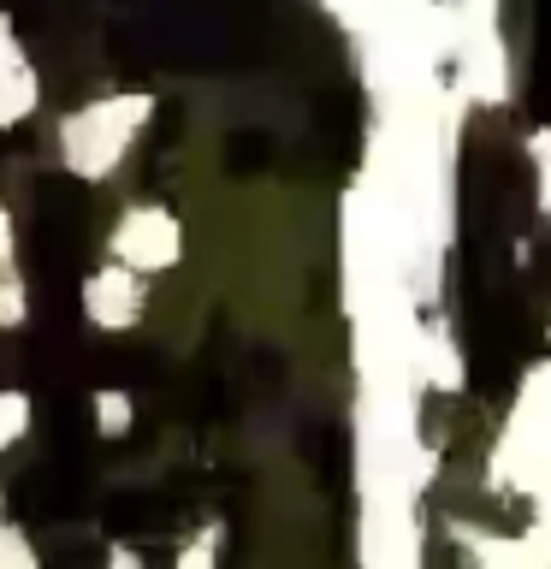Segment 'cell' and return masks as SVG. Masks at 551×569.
Here are the masks:
<instances>
[{
	"mask_svg": "<svg viewBox=\"0 0 551 569\" xmlns=\"http://www.w3.org/2000/svg\"><path fill=\"white\" fill-rule=\"evenodd\" d=\"M149 119V96H107L89 101L78 113L60 119V160L71 178L96 184V178L113 172V160L124 154V142L137 137V124Z\"/></svg>",
	"mask_w": 551,
	"mask_h": 569,
	"instance_id": "6da1fadb",
	"label": "cell"
},
{
	"mask_svg": "<svg viewBox=\"0 0 551 569\" xmlns=\"http://www.w3.org/2000/svg\"><path fill=\"white\" fill-rule=\"evenodd\" d=\"M142 315V284H137V267H96L83 279V320L101 332H119Z\"/></svg>",
	"mask_w": 551,
	"mask_h": 569,
	"instance_id": "7a4b0ae2",
	"label": "cell"
},
{
	"mask_svg": "<svg viewBox=\"0 0 551 569\" xmlns=\"http://www.w3.org/2000/svg\"><path fill=\"white\" fill-rule=\"evenodd\" d=\"M178 231H172V220L160 208H131L124 220L113 226V256L124 261V267H167L172 256H178Z\"/></svg>",
	"mask_w": 551,
	"mask_h": 569,
	"instance_id": "3957f363",
	"label": "cell"
},
{
	"mask_svg": "<svg viewBox=\"0 0 551 569\" xmlns=\"http://www.w3.org/2000/svg\"><path fill=\"white\" fill-rule=\"evenodd\" d=\"M36 101H42V78H36L30 60H18V66L0 71V131L24 124L36 113Z\"/></svg>",
	"mask_w": 551,
	"mask_h": 569,
	"instance_id": "277c9868",
	"label": "cell"
},
{
	"mask_svg": "<svg viewBox=\"0 0 551 569\" xmlns=\"http://www.w3.org/2000/svg\"><path fill=\"white\" fill-rule=\"evenodd\" d=\"M30 391H18V386H0V451H12L18 439L30 433Z\"/></svg>",
	"mask_w": 551,
	"mask_h": 569,
	"instance_id": "5b68a950",
	"label": "cell"
},
{
	"mask_svg": "<svg viewBox=\"0 0 551 569\" xmlns=\"http://www.w3.org/2000/svg\"><path fill=\"white\" fill-rule=\"evenodd\" d=\"M24 315H30V284L18 279V267H0V332L24 327Z\"/></svg>",
	"mask_w": 551,
	"mask_h": 569,
	"instance_id": "8992f818",
	"label": "cell"
},
{
	"mask_svg": "<svg viewBox=\"0 0 551 569\" xmlns=\"http://www.w3.org/2000/svg\"><path fill=\"white\" fill-rule=\"evenodd\" d=\"M0 569H42V551L18 522H0Z\"/></svg>",
	"mask_w": 551,
	"mask_h": 569,
	"instance_id": "52a82bcc",
	"label": "cell"
},
{
	"mask_svg": "<svg viewBox=\"0 0 551 569\" xmlns=\"http://www.w3.org/2000/svg\"><path fill=\"white\" fill-rule=\"evenodd\" d=\"M96 421H101L107 439H119L124 421H131V398H124V391H96Z\"/></svg>",
	"mask_w": 551,
	"mask_h": 569,
	"instance_id": "ba28073f",
	"label": "cell"
},
{
	"mask_svg": "<svg viewBox=\"0 0 551 569\" xmlns=\"http://www.w3.org/2000/svg\"><path fill=\"white\" fill-rule=\"evenodd\" d=\"M12 256H18V226H12V208L0 202V267H12Z\"/></svg>",
	"mask_w": 551,
	"mask_h": 569,
	"instance_id": "9c48e42d",
	"label": "cell"
},
{
	"mask_svg": "<svg viewBox=\"0 0 551 569\" xmlns=\"http://www.w3.org/2000/svg\"><path fill=\"white\" fill-rule=\"evenodd\" d=\"M18 60H24V48H18V36H12V18L0 12V71L18 66Z\"/></svg>",
	"mask_w": 551,
	"mask_h": 569,
	"instance_id": "30bf717a",
	"label": "cell"
},
{
	"mask_svg": "<svg viewBox=\"0 0 551 569\" xmlns=\"http://www.w3.org/2000/svg\"><path fill=\"white\" fill-rule=\"evenodd\" d=\"M0 522H7V487H0Z\"/></svg>",
	"mask_w": 551,
	"mask_h": 569,
	"instance_id": "8fae6325",
	"label": "cell"
}]
</instances>
